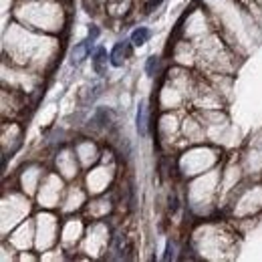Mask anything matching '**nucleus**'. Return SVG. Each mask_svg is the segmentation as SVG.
I'll list each match as a JSON object with an SVG mask.
<instances>
[{"label": "nucleus", "mask_w": 262, "mask_h": 262, "mask_svg": "<svg viewBox=\"0 0 262 262\" xmlns=\"http://www.w3.org/2000/svg\"><path fill=\"white\" fill-rule=\"evenodd\" d=\"M147 103L141 101L140 107H137V119H135V125H137V133H140V137H147Z\"/></svg>", "instance_id": "nucleus-2"}, {"label": "nucleus", "mask_w": 262, "mask_h": 262, "mask_svg": "<svg viewBox=\"0 0 262 262\" xmlns=\"http://www.w3.org/2000/svg\"><path fill=\"white\" fill-rule=\"evenodd\" d=\"M149 38H151V31L145 29V26H137V29L131 33V43H133V47H143Z\"/></svg>", "instance_id": "nucleus-5"}, {"label": "nucleus", "mask_w": 262, "mask_h": 262, "mask_svg": "<svg viewBox=\"0 0 262 262\" xmlns=\"http://www.w3.org/2000/svg\"><path fill=\"white\" fill-rule=\"evenodd\" d=\"M131 40L127 43V40H123V43H117L115 47H113V51H111V54H109V63H111L113 67H121L123 63H125L129 57H131Z\"/></svg>", "instance_id": "nucleus-1"}, {"label": "nucleus", "mask_w": 262, "mask_h": 262, "mask_svg": "<svg viewBox=\"0 0 262 262\" xmlns=\"http://www.w3.org/2000/svg\"><path fill=\"white\" fill-rule=\"evenodd\" d=\"M91 47H93V43L87 38V40H83V43H79L75 49H73V65H81L83 61H85L87 57H89V52H91Z\"/></svg>", "instance_id": "nucleus-4"}, {"label": "nucleus", "mask_w": 262, "mask_h": 262, "mask_svg": "<svg viewBox=\"0 0 262 262\" xmlns=\"http://www.w3.org/2000/svg\"><path fill=\"white\" fill-rule=\"evenodd\" d=\"M159 69H161V61H159V57H149V59H147L145 73H147L149 77H156V75L159 73Z\"/></svg>", "instance_id": "nucleus-6"}, {"label": "nucleus", "mask_w": 262, "mask_h": 262, "mask_svg": "<svg viewBox=\"0 0 262 262\" xmlns=\"http://www.w3.org/2000/svg\"><path fill=\"white\" fill-rule=\"evenodd\" d=\"M97 35H99V29H95V26H93L91 33H89V40H91V43H95V38H97Z\"/></svg>", "instance_id": "nucleus-7"}, {"label": "nucleus", "mask_w": 262, "mask_h": 262, "mask_svg": "<svg viewBox=\"0 0 262 262\" xmlns=\"http://www.w3.org/2000/svg\"><path fill=\"white\" fill-rule=\"evenodd\" d=\"M91 59H93V71L97 75H105V71H107V51L103 47H97Z\"/></svg>", "instance_id": "nucleus-3"}]
</instances>
